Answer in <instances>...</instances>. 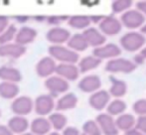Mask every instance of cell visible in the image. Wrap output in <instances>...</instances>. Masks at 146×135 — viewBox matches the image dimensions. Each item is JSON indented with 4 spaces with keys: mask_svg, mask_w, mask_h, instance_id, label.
<instances>
[{
    "mask_svg": "<svg viewBox=\"0 0 146 135\" xmlns=\"http://www.w3.org/2000/svg\"><path fill=\"white\" fill-rule=\"evenodd\" d=\"M49 56L59 64H77L80 55L64 45H51L48 48Z\"/></svg>",
    "mask_w": 146,
    "mask_h": 135,
    "instance_id": "6da1fadb",
    "label": "cell"
},
{
    "mask_svg": "<svg viewBox=\"0 0 146 135\" xmlns=\"http://www.w3.org/2000/svg\"><path fill=\"white\" fill-rule=\"evenodd\" d=\"M121 48L129 53H134L141 50L145 46L146 38L140 32L131 31L124 34L119 40Z\"/></svg>",
    "mask_w": 146,
    "mask_h": 135,
    "instance_id": "7a4b0ae2",
    "label": "cell"
},
{
    "mask_svg": "<svg viewBox=\"0 0 146 135\" xmlns=\"http://www.w3.org/2000/svg\"><path fill=\"white\" fill-rule=\"evenodd\" d=\"M104 69L110 73H130L135 71L136 66L128 59L115 58L108 61Z\"/></svg>",
    "mask_w": 146,
    "mask_h": 135,
    "instance_id": "3957f363",
    "label": "cell"
},
{
    "mask_svg": "<svg viewBox=\"0 0 146 135\" xmlns=\"http://www.w3.org/2000/svg\"><path fill=\"white\" fill-rule=\"evenodd\" d=\"M56 106L55 97L49 93L41 95L34 101V110L39 116L46 117L53 112Z\"/></svg>",
    "mask_w": 146,
    "mask_h": 135,
    "instance_id": "277c9868",
    "label": "cell"
},
{
    "mask_svg": "<svg viewBox=\"0 0 146 135\" xmlns=\"http://www.w3.org/2000/svg\"><path fill=\"white\" fill-rule=\"evenodd\" d=\"M120 22L122 27L124 26L127 29H138L145 23V16L136 9H129L121 14Z\"/></svg>",
    "mask_w": 146,
    "mask_h": 135,
    "instance_id": "5b68a950",
    "label": "cell"
},
{
    "mask_svg": "<svg viewBox=\"0 0 146 135\" xmlns=\"http://www.w3.org/2000/svg\"><path fill=\"white\" fill-rule=\"evenodd\" d=\"M34 109V101L27 95H20L12 101L11 110L15 115L24 116L29 115Z\"/></svg>",
    "mask_w": 146,
    "mask_h": 135,
    "instance_id": "8992f818",
    "label": "cell"
},
{
    "mask_svg": "<svg viewBox=\"0 0 146 135\" xmlns=\"http://www.w3.org/2000/svg\"><path fill=\"white\" fill-rule=\"evenodd\" d=\"M45 87L49 91V95H52L53 97H55L67 93L70 89V83L69 81H65L62 77L54 75L52 77L46 79V81H45Z\"/></svg>",
    "mask_w": 146,
    "mask_h": 135,
    "instance_id": "52a82bcc",
    "label": "cell"
},
{
    "mask_svg": "<svg viewBox=\"0 0 146 135\" xmlns=\"http://www.w3.org/2000/svg\"><path fill=\"white\" fill-rule=\"evenodd\" d=\"M98 30L104 36H115L122 30V25L119 19L113 15L104 16V19L98 24Z\"/></svg>",
    "mask_w": 146,
    "mask_h": 135,
    "instance_id": "ba28073f",
    "label": "cell"
},
{
    "mask_svg": "<svg viewBox=\"0 0 146 135\" xmlns=\"http://www.w3.org/2000/svg\"><path fill=\"white\" fill-rule=\"evenodd\" d=\"M96 58L100 59V61L102 60H112V59L118 58L121 55V49L119 46L113 44V43H108V44H104L100 47L94 49L92 52Z\"/></svg>",
    "mask_w": 146,
    "mask_h": 135,
    "instance_id": "9c48e42d",
    "label": "cell"
},
{
    "mask_svg": "<svg viewBox=\"0 0 146 135\" xmlns=\"http://www.w3.org/2000/svg\"><path fill=\"white\" fill-rule=\"evenodd\" d=\"M96 122L100 127L102 134L118 135V129L115 125V119L108 113H100L96 116Z\"/></svg>",
    "mask_w": 146,
    "mask_h": 135,
    "instance_id": "30bf717a",
    "label": "cell"
},
{
    "mask_svg": "<svg viewBox=\"0 0 146 135\" xmlns=\"http://www.w3.org/2000/svg\"><path fill=\"white\" fill-rule=\"evenodd\" d=\"M57 63L50 56L43 57L36 65V73L38 77L43 79H48L56 73Z\"/></svg>",
    "mask_w": 146,
    "mask_h": 135,
    "instance_id": "8fae6325",
    "label": "cell"
},
{
    "mask_svg": "<svg viewBox=\"0 0 146 135\" xmlns=\"http://www.w3.org/2000/svg\"><path fill=\"white\" fill-rule=\"evenodd\" d=\"M71 36V32L63 27H52L46 33L47 41L52 45H63L68 43Z\"/></svg>",
    "mask_w": 146,
    "mask_h": 135,
    "instance_id": "7c38bea8",
    "label": "cell"
},
{
    "mask_svg": "<svg viewBox=\"0 0 146 135\" xmlns=\"http://www.w3.org/2000/svg\"><path fill=\"white\" fill-rule=\"evenodd\" d=\"M79 89L86 93H94L100 91L102 87V79L96 75H88L84 77L78 83Z\"/></svg>",
    "mask_w": 146,
    "mask_h": 135,
    "instance_id": "4fadbf2b",
    "label": "cell"
},
{
    "mask_svg": "<svg viewBox=\"0 0 146 135\" xmlns=\"http://www.w3.org/2000/svg\"><path fill=\"white\" fill-rule=\"evenodd\" d=\"M80 71L75 64H58L55 75L67 81H75L79 79Z\"/></svg>",
    "mask_w": 146,
    "mask_h": 135,
    "instance_id": "5bb4252c",
    "label": "cell"
},
{
    "mask_svg": "<svg viewBox=\"0 0 146 135\" xmlns=\"http://www.w3.org/2000/svg\"><path fill=\"white\" fill-rule=\"evenodd\" d=\"M110 101V95L108 91L104 89H100L96 93H92L88 99V104L92 108L98 111H102L106 108L108 104Z\"/></svg>",
    "mask_w": 146,
    "mask_h": 135,
    "instance_id": "9a60e30c",
    "label": "cell"
},
{
    "mask_svg": "<svg viewBox=\"0 0 146 135\" xmlns=\"http://www.w3.org/2000/svg\"><path fill=\"white\" fill-rule=\"evenodd\" d=\"M26 54V47L20 46L15 42L0 45V57L7 59H19Z\"/></svg>",
    "mask_w": 146,
    "mask_h": 135,
    "instance_id": "2e32d148",
    "label": "cell"
},
{
    "mask_svg": "<svg viewBox=\"0 0 146 135\" xmlns=\"http://www.w3.org/2000/svg\"><path fill=\"white\" fill-rule=\"evenodd\" d=\"M38 36L36 29L29 26H23L20 29L17 30L14 42L20 46L25 47L26 45H29L35 41V39Z\"/></svg>",
    "mask_w": 146,
    "mask_h": 135,
    "instance_id": "e0dca14e",
    "label": "cell"
},
{
    "mask_svg": "<svg viewBox=\"0 0 146 135\" xmlns=\"http://www.w3.org/2000/svg\"><path fill=\"white\" fill-rule=\"evenodd\" d=\"M83 36L85 37L88 47L92 46L94 48H98L104 45L106 41V37L104 36L98 29L94 27H88V29L84 30Z\"/></svg>",
    "mask_w": 146,
    "mask_h": 135,
    "instance_id": "ac0fdd59",
    "label": "cell"
},
{
    "mask_svg": "<svg viewBox=\"0 0 146 135\" xmlns=\"http://www.w3.org/2000/svg\"><path fill=\"white\" fill-rule=\"evenodd\" d=\"M29 125H30L29 121L24 116L14 115L7 122L8 128L11 130V132L14 135L15 134L20 135L27 132V130L29 129Z\"/></svg>",
    "mask_w": 146,
    "mask_h": 135,
    "instance_id": "d6986e66",
    "label": "cell"
},
{
    "mask_svg": "<svg viewBox=\"0 0 146 135\" xmlns=\"http://www.w3.org/2000/svg\"><path fill=\"white\" fill-rule=\"evenodd\" d=\"M78 101V97L74 93H66L57 101L55 109H57V111L59 112L74 109L77 106Z\"/></svg>",
    "mask_w": 146,
    "mask_h": 135,
    "instance_id": "ffe728a7",
    "label": "cell"
},
{
    "mask_svg": "<svg viewBox=\"0 0 146 135\" xmlns=\"http://www.w3.org/2000/svg\"><path fill=\"white\" fill-rule=\"evenodd\" d=\"M29 128L30 132L34 135H47L52 130L48 117H41V116H38L32 120Z\"/></svg>",
    "mask_w": 146,
    "mask_h": 135,
    "instance_id": "44dd1931",
    "label": "cell"
},
{
    "mask_svg": "<svg viewBox=\"0 0 146 135\" xmlns=\"http://www.w3.org/2000/svg\"><path fill=\"white\" fill-rule=\"evenodd\" d=\"M0 79L4 83H18L22 81V73L17 68L2 66L0 67Z\"/></svg>",
    "mask_w": 146,
    "mask_h": 135,
    "instance_id": "7402d4cb",
    "label": "cell"
},
{
    "mask_svg": "<svg viewBox=\"0 0 146 135\" xmlns=\"http://www.w3.org/2000/svg\"><path fill=\"white\" fill-rule=\"evenodd\" d=\"M20 89L17 83H0V97L7 101H13L19 95Z\"/></svg>",
    "mask_w": 146,
    "mask_h": 135,
    "instance_id": "603a6c76",
    "label": "cell"
},
{
    "mask_svg": "<svg viewBox=\"0 0 146 135\" xmlns=\"http://www.w3.org/2000/svg\"><path fill=\"white\" fill-rule=\"evenodd\" d=\"M67 47L79 54L80 52H84L87 50L88 48V45L83 34L77 33L71 36V38L69 39L67 43Z\"/></svg>",
    "mask_w": 146,
    "mask_h": 135,
    "instance_id": "cb8c5ba5",
    "label": "cell"
},
{
    "mask_svg": "<svg viewBox=\"0 0 146 135\" xmlns=\"http://www.w3.org/2000/svg\"><path fill=\"white\" fill-rule=\"evenodd\" d=\"M135 121H136V118L132 114L123 113L121 115L117 116L115 120V125L118 131L121 130V131H124L126 133L127 131L135 127Z\"/></svg>",
    "mask_w": 146,
    "mask_h": 135,
    "instance_id": "d4e9b609",
    "label": "cell"
},
{
    "mask_svg": "<svg viewBox=\"0 0 146 135\" xmlns=\"http://www.w3.org/2000/svg\"><path fill=\"white\" fill-rule=\"evenodd\" d=\"M48 120L51 124L52 129H54L55 131H63L68 124V118L65 114H63V112H52L50 115L48 116Z\"/></svg>",
    "mask_w": 146,
    "mask_h": 135,
    "instance_id": "484cf974",
    "label": "cell"
},
{
    "mask_svg": "<svg viewBox=\"0 0 146 135\" xmlns=\"http://www.w3.org/2000/svg\"><path fill=\"white\" fill-rule=\"evenodd\" d=\"M78 63H79L78 68H79L80 73H86L100 67V64H102V61L100 59L96 58L94 55H92V56H87L85 58L81 59Z\"/></svg>",
    "mask_w": 146,
    "mask_h": 135,
    "instance_id": "4316f807",
    "label": "cell"
},
{
    "mask_svg": "<svg viewBox=\"0 0 146 135\" xmlns=\"http://www.w3.org/2000/svg\"><path fill=\"white\" fill-rule=\"evenodd\" d=\"M68 24L71 28L76 30H86L90 27V16L87 15H74L69 17L68 19Z\"/></svg>",
    "mask_w": 146,
    "mask_h": 135,
    "instance_id": "83f0119b",
    "label": "cell"
},
{
    "mask_svg": "<svg viewBox=\"0 0 146 135\" xmlns=\"http://www.w3.org/2000/svg\"><path fill=\"white\" fill-rule=\"evenodd\" d=\"M127 93V83L124 81L117 79H111V85L110 89V97H113L117 99H120V97H124Z\"/></svg>",
    "mask_w": 146,
    "mask_h": 135,
    "instance_id": "f1b7e54d",
    "label": "cell"
},
{
    "mask_svg": "<svg viewBox=\"0 0 146 135\" xmlns=\"http://www.w3.org/2000/svg\"><path fill=\"white\" fill-rule=\"evenodd\" d=\"M127 108V104L122 99H113L110 101V103L106 106V113L110 114V116H119L125 112Z\"/></svg>",
    "mask_w": 146,
    "mask_h": 135,
    "instance_id": "f546056e",
    "label": "cell"
},
{
    "mask_svg": "<svg viewBox=\"0 0 146 135\" xmlns=\"http://www.w3.org/2000/svg\"><path fill=\"white\" fill-rule=\"evenodd\" d=\"M17 27L14 24H10L1 34H0V45H5L12 43L17 33Z\"/></svg>",
    "mask_w": 146,
    "mask_h": 135,
    "instance_id": "4dcf8cb0",
    "label": "cell"
},
{
    "mask_svg": "<svg viewBox=\"0 0 146 135\" xmlns=\"http://www.w3.org/2000/svg\"><path fill=\"white\" fill-rule=\"evenodd\" d=\"M132 4L131 0H115L111 3V11L113 14L124 13L130 9Z\"/></svg>",
    "mask_w": 146,
    "mask_h": 135,
    "instance_id": "1f68e13d",
    "label": "cell"
},
{
    "mask_svg": "<svg viewBox=\"0 0 146 135\" xmlns=\"http://www.w3.org/2000/svg\"><path fill=\"white\" fill-rule=\"evenodd\" d=\"M83 133L86 135H102L96 120H88L84 123Z\"/></svg>",
    "mask_w": 146,
    "mask_h": 135,
    "instance_id": "d6a6232c",
    "label": "cell"
},
{
    "mask_svg": "<svg viewBox=\"0 0 146 135\" xmlns=\"http://www.w3.org/2000/svg\"><path fill=\"white\" fill-rule=\"evenodd\" d=\"M132 109L138 116H146V99H138L133 103Z\"/></svg>",
    "mask_w": 146,
    "mask_h": 135,
    "instance_id": "836d02e7",
    "label": "cell"
},
{
    "mask_svg": "<svg viewBox=\"0 0 146 135\" xmlns=\"http://www.w3.org/2000/svg\"><path fill=\"white\" fill-rule=\"evenodd\" d=\"M69 16L65 15H54V16H49L46 18V21L49 25L53 26V27H60L61 24H63L65 21H68Z\"/></svg>",
    "mask_w": 146,
    "mask_h": 135,
    "instance_id": "e575fe53",
    "label": "cell"
},
{
    "mask_svg": "<svg viewBox=\"0 0 146 135\" xmlns=\"http://www.w3.org/2000/svg\"><path fill=\"white\" fill-rule=\"evenodd\" d=\"M134 128L146 135V116H138L136 118Z\"/></svg>",
    "mask_w": 146,
    "mask_h": 135,
    "instance_id": "d590c367",
    "label": "cell"
},
{
    "mask_svg": "<svg viewBox=\"0 0 146 135\" xmlns=\"http://www.w3.org/2000/svg\"><path fill=\"white\" fill-rule=\"evenodd\" d=\"M61 135H81V132L77 127L74 126H67L65 129L62 131Z\"/></svg>",
    "mask_w": 146,
    "mask_h": 135,
    "instance_id": "8d00e7d4",
    "label": "cell"
},
{
    "mask_svg": "<svg viewBox=\"0 0 146 135\" xmlns=\"http://www.w3.org/2000/svg\"><path fill=\"white\" fill-rule=\"evenodd\" d=\"M10 25L9 23V18L7 16L4 15H0V34Z\"/></svg>",
    "mask_w": 146,
    "mask_h": 135,
    "instance_id": "74e56055",
    "label": "cell"
},
{
    "mask_svg": "<svg viewBox=\"0 0 146 135\" xmlns=\"http://www.w3.org/2000/svg\"><path fill=\"white\" fill-rule=\"evenodd\" d=\"M136 10H138L140 13L146 16V0H141V1L136 2Z\"/></svg>",
    "mask_w": 146,
    "mask_h": 135,
    "instance_id": "f35d334b",
    "label": "cell"
},
{
    "mask_svg": "<svg viewBox=\"0 0 146 135\" xmlns=\"http://www.w3.org/2000/svg\"><path fill=\"white\" fill-rule=\"evenodd\" d=\"M132 62L134 63L135 66H137V65H143L145 63V60H144V58L140 55V53H138V54H136L134 56V59H133Z\"/></svg>",
    "mask_w": 146,
    "mask_h": 135,
    "instance_id": "ab89813d",
    "label": "cell"
},
{
    "mask_svg": "<svg viewBox=\"0 0 146 135\" xmlns=\"http://www.w3.org/2000/svg\"><path fill=\"white\" fill-rule=\"evenodd\" d=\"M0 135H14L5 124H0Z\"/></svg>",
    "mask_w": 146,
    "mask_h": 135,
    "instance_id": "60d3db41",
    "label": "cell"
},
{
    "mask_svg": "<svg viewBox=\"0 0 146 135\" xmlns=\"http://www.w3.org/2000/svg\"><path fill=\"white\" fill-rule=\"evenodd\" d=\"M104 16H100V15H98V16H90V22L92 23H98L104 19Z\"/></svg>",
    "mask_w": 146,
    "mask_h": 135,
    "instance_id": "b9f144b4",
    "label": "cell"
},
{
    "mask_svg": "<svg viewBox=\"0 0 146 135\" xmlns=\"http://www.w3.org/2000/svg\"><path fill=\"white\" fill-rule=\"evenodd\" d=\"M125 134H126V135H145V134H143L142 132H140V131H138L137 129H135V128H133V129L127 131Z\"/></svg>",
    "mask_w": 146,
    "mask_h": 135,
    "instance_id": "7bdbcfd3",
    "label": "cell"
},
{
    "mask_svg": "<svg viewBox=\"0 0 146 135\" xmlns=\"http://www.w3.org/2000/svg\"><path fill=\"white\" fill-rule=\"evenodd\" d=\"M16 19H17L18 22H20V23H24V22H27L29 17H27V16H18V17H16Z\"/></svg>",
    "mask_w": 146,
    "mask_h": 135,
    "instance_id": "ee69618b",
    "label": "cell"
},
{
    "mask_svg": "<svg viewBox=\"0 0 146 135\" xmlns=\"http://www.w3.org/2000/svg\"><path fill=\"white\" fill-rule=\"evenodd\" d=\"M140 55L143 57V58H144V60L146 61V46H144V47H143V48L140 50Z\"/></svg>",
    "mask_w": 146,
    "mask_h": 135,
    "instance_id": "f6af8a7d",
    "label": "cell"
},
{
    "mask_svg": "<svg viewBox=\"0 0 146 135\" xmlns=\"http://www.w3.org/2000/svg\"><path fill=\"white\" fill-rule=\"evenodd\" d=\"M140 33L142 35H146V22L143 24V26L140 28Z\"/></svg>",
    "mask_w": 146,
    "mask_h": 135,
    "instance_id": "bcb514c9",
    "label": "cell"
},
{
    "mask_svg": "<svg viewBox=\"0 0 146 135\" xmlns=\"http://www.w3.org/2000/svg\"><path fill=\"white\" fill-rule=\"evenodd\" d=\"M47 135H61V133H59V132H57V131H51L49 134H47Z\"/></svg>",
    "mask_w": 146,
    "mask_h": 135,
    "instance_id": "7dc6e473",
    "label": "cell"
},
{
    "mask_svg": "<svg viewBox=\"0 0 146 135\" xmlns=\"http://www.w3.org/2000/svg\"><path fill=\"white\" fill-rule=\"evenodd\" d=\"M20 135H34L33 133H31V132H25V133L23 134H20Z\"/></svg>",
    "mask_w": 146,
    "mask_h": 135,
    "instance_id": "c3c4849f",
    "label": "cell"
},
{
    "mask_svg": "<svg viewBox=\"0 0 146 135\" xmlns=\"http://www.w3.org/2000/svg\"><path fill=\"white\" fill-rule=\"evenodd\" d=\"M1 114H2V112H1V110H0V117H1Z\"/></svg>",
    "mask_w": 146,
    "mask_h": 135,
    "instance_id": "681fc988",
    "label": "cell"
},
{
    "mask_svg": "<svg viewBox=\"0 0 146 135\" xmlns=\"http://www.w3.org/2000/svg\"><path fill=\"white\" fill-rule=\"evenodd\" d=\"M81 135H86V134H84V133H83V134H81Z\"/></svg>",
    "mask_w": 146,
    "mask_h": 135,
    "instance_id": "f907efd6",
    "label": "cell"
},
{
    "mask_svg": "<svg viewBox=\"0 0 146 135\" xmlns=\"http://www.w3.org/2000/svg\"><path fill=\"white\" fill-rule=\"evenodd\" d=\"M124 135H126V134H124Z\"/></svg>",
    "mask_w": 146,
    "mask_h": 135,
    "instance_id": "816d5d0a",
    "label": "cell"
}]
</instances>
